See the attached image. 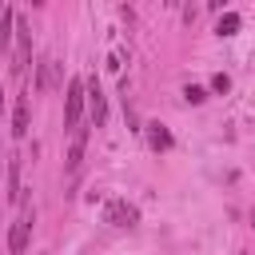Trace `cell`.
Wrapping results in <instances>:
<instances>
[{
	"mask_svg": "<svg viewBox=\"0 0 255 255\" xmlns=\"http://www.w3.org/2000/svg\"><path fill=\"white\" fill-rule=\"evenodd\" d=\"M84 104H88V80H80V76H72L68 80V96H64V128H80V112H84Z\"/></svg>",
	"mask_w": 255,
	"mask_h": 255,
	"instance_id": "1",
	"label": "cell"
},
{
	"mask_svg": "<svg viewBox=\"0 0 255 255\" xmlns=\"http://www.w3.org/2000/svg\"><path fill=\"white\" fill-rule=\"evenodd\" d=\"M12 135H16V139L28 135V96L16 100V112H12Z\"/></svg>",
	"mask_w": 255,
	"mask_h": 255,
	"instance_id": "5",
	"label": "cell"
},
{
	"mask_svg": "<svg viewBox=\"0 0 255 255\" xmlns=\"http://www.w3.org/2000/svg\"><path fill=\"white\" fill-rule=\"evenodd\" d=\"M56 84V60H44L40 64V88H52Z\"/></svg>",
	"mask_w": 255,
	"mask_h": 255,
	"instance_id": "11",
	"label": "cell"
},
{
	"mask_svg": "<svg viewBox=\"0 0 255 255\" xmlns=\"http://www.w3.org/2000/svg\"><path fill=\"white\" fill-rule=\"evenodd\" d=\"M12 36H16V12L4 8V12H0V48H8Z\"/></svg>",
	"mask_w": 255,
	"mask_h": 255,
	"instance_id": "9",
	"label": "cell"
},
{
	"mask_svg": "<svg viewBox=\"0 0 255 255\" xmlns=\"http://www.w3.org/2000/svg\"><path fill=\"white\" fill-rule=\"evenodd\" d=\"M84 143H88V131H84V128H76L72 147H68V171H76V167H80V159H84Z\"/></svg>",
	"mask_w": 255,
	"mask_h": 255,
	"instance_id": "7",
	"label": "cell"
},
{
	"mask_svg": "<svg viewBox=\"0 0 255 255\" xmlns=\"http://www.w3.org/2000/svg\"><path fill=\"white\" fill-rule=\"evenodd\" d=\"M147 143H151V151H167L171 147V131L163 124H147Z\"/></svg>",
	"mask_w": 255,
	"mask_h": 255,
	"instance_id": "6",
	"label": "cell"
},
{
	"mask_svg": "<svg viewBox=\"0 0 255 255\" xmlns=\"http://www.w3.org/2000/svg\"><path fill=\"white\" fill-rule=\"evenodd\" d=\"M88 108H92V124L104 128V120H108V100H104L100 80H88Z\"/></svg>",
	"mask_w": 255,
	"mask_h": 255,
	"instance_id": "4",
	"label": "cell"
},
{
	"mask_svg": "<svg viewBox=\"0 0 255 255\" xmlns=\"http://www.w3.org/2000/svg\"><path fill=\"white\" fill-rule=\"evenodd\" d=\"M239 24H243V20H239L235 12H223V16H219V24H215V32H219V36H235V32H239Z\"/></svg>",
	"mask_w": 255,
	"mask_h": 255,
	"instance_id": "10",
	"label": "cell"
},
{
	"mask_svg": "<svg viewBox=\"0 0 255 255\" xmlns=\"http://www.w3.org/2000/svg\"><path fill=\"white\" fill-rule=\"evenodd\" d=\"M251 227H255V215H251Z\"/></svg>",
	"mask_w": 255,
	"mask_h": 255,
	"instance_id": "15",
	"label": "cell"
},
{
	"mask_svg": "<svg viewBox=\"0 0 255 255\" xmlns=\"http://www.w3.org/2000/svg\"><path fill=\"white\" fill-rule=\"evenodd\" d=\"M32 223H36V215L32 211H24L16 223H12V231H8V251L12 255H20L24 247H28V235H32Z\"/></svg>",
	"mask_w": 255,
	"mask_h": 255,
	"instance_id": "3",
	"label": "cell"
},
{
	"mask_svg": "<svg viewBox=\"0 0 255 255\" xmlns=\"http://www.w3.org/2000/svg\"><path fill=\"white\" fill-rule=\"evenodd\" d=\"M183 100H187V104H203V100H207V92H203L199 84H187V88H183Z\"/></svg>",
	"mask_w": 255,
	"mask_h": 255,
	"instance_id": "12",
	"label": "cell"
},
{
	"mask_svg": "<svg viewBox=\"0 0 255 255\" xmlns=\"http://www.w3.org/2000/svg\"><path fill=\"white\" fill-rule=\"evenodd\" d=\"M8 199H12V203L24 199V187H20V159H16V155L8 159Z\"/></svg>",
	"mask_w": 255,
	"mask_h": 255,
	"instance_id": "8",
	"label": "cell"
},
{
	"mask_svg": "<svg viewBox=\"0 0 255 255\" xmlns=\"http://www.w3.org/2000/svg\"><path fill=\"white\" fill-rule=\"evenodd\" d=\"M104 219H108L112 227H135V223H139V211H135V203H128V199H108Z\"/></svg>",
	"mask_w": 255,
	"mask_h": 255,
	"instance_id": "2",
	"label": "cell"
},
{
	"mask_svg": "<svg viewBox=\"0 0 255 255\" xmlns=\"http://www.w3.org/2000/svg\"><path fill=\"white\" fill-rule=\"evenodd\" d=\"M227 88H231V80H227L223 72H219V76H211V92H227Z\"/></svg>",
	"mask_w": 255,
	"mask_h": 255,
	"instance_id": "13",
	"label": "cell"
},
{
	"mask_svg": "<svg viewBox=\"0 0 255 255\" xmlns=\"http://www.w3.org/2000/svg\"><path fill=\"white\" fill-rule=\"evenodd\" d=\"M0 112H4V88H0Z\"/></svg>",
	"mask_w": 255,
	"mask_h": 255,
	"instance_id": "14",
	"label": "cell"
}]
</instances>
